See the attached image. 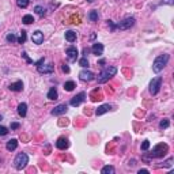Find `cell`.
<instances>
[{
	"label": "cell",
	"mask_w": 174,
	"mask_h": 174,
	"mask_svg": "<svg viewBox=\"0 0 174 174\" xmlns=\"http://www.w3.org/2000/svg\"><path fill=\"white\" fill-rule=\"evenodd\" d=\"M114 171H116V170H114V167L107 165V166H103L102 167L101 173H102V174H114Z\"/></svg>",
	"instance_id": "603a6c76"
},
{
	"label": "cell",
	"mask_w": 174,
	"mask_h": 174,
	"mask_svg": "<svg viewBox=\"0 0 174 174\" xmlns=\"http://www.w3.org/2000/svg\"><path fill=\"white\" fill-rule=\"evenodd\" d=\"M48 98H49L50 101H54V100L59 98V92H57L56 87H52V89L48 91Z\"/></svg>",
	"instance_id": "ffe728a7"
},
{
	"label": "cell",
	"mask_w": 174,
	"mask_h": 174,
	"mask_svg": "<svg viewBox=\"0 0 174 174\" xmlns=\"http://www.w3.org/2000/svg\"><path fill=\"white\" fill-rule=\"evenodd\" d=\"M68 146H69V142H68V139L65 137H59L56 142V147L59 150H67Z\"/></svg>",
	"instance_id": "4fadbf2b"
},
{
	"label": "cell",
	"mask_w": 174,
	"mask_h": 174,
	"mask_svg": "<svg viewBox=\"0 0 174 174\" xmlns=\"http://www.w3.org/2000/svg\"><path fill=\"white\" fill-rule=\"evenodd\" d=\"M19 127H21L19 122H11V129H18Z\"/></svg>",
	"instance_id": "d590c367"
},
{
	"label": "cell",
	"mask_w": 174,
	"mask_h": 174,
	"mask_svg": "<svg viewBox=\"0 0 174 174\" xmlns=\"http://www.w3.org/2000/svg\"><path fill=\"white\" fill-rule=\"evenodd\" d=\"M6 148H7L8 151H15V150L18 148V140H16V139H11V140H8L7 144H6Z\"/></svg>",
	"instance_id": "e0dca14e"
},
{
	"label": "cell",
	"mask_w": 174,
	"mask_h": 174,
	"mask_svg": "<svg viewBox=\"0 0 174 174\" xmlns=\"http://www.w3.org/2000/svg\"><path fill=\"white\" fill-rule=\"evenodd\" d=\"M79 78H80V80H83V82H91V80L95 79V75L92 74L91 71L83 69V71L79 72Z\"/></svg>",
	"instance_id": "30bf717a"
},
{
	"label": "cell",
	"mask_w": 174,
	"mask_h": 174,
	"mask_svg": "<svg viewBox=\"0 0 174 174\" xmlns=\"http://www.w3.org/2000/svg\"><path fill=\"white\" fill-rule=\"evenodd\" d=\"M18 114L21 117H26V114H27V105L25 102H22L18 105Z\"/></svg>",
	"instance_id": "ac0fdd59"
},
{
	"label": "cell",
	"mask_w": 174,
	"mask_h": 174,
	"mask_svg": "<svg viewBox=\"0 0 174 174\" xmlns=\"http://www.w3.org/2000/svg\"><path fill=\"white\" fill-rule=\"evenodd\" d=\"M44 61H45V57H42V59H39L37 63H34L37 67V69H38L39 74H52V72L54 71V65L50 63V64H46V65H42Z\"/></svg>",
	"instance_id": "277c9868"
},
{
	"label": "cell",
	"mask_w": 174,
	"mask_h": 174,
	"mask_svg": "<svg viewBox=\"0 0 174 174\" xmlns=\"http://www.w3.org/2000/svg\"><path fill=\"white\" fill-rule=\"evenodd\" d=\"M165 151H167V146L166 144H158V146L154 147L151 156L153 158H160V156L165 155Z\"/></svg>",
	"instance_id": "52a82bcc"
},
{
	"label": "cell",
	"mask_w": 174,
	"mask_h": 174,
	"mask_svg": "<svg viewBox=\"0 0 174 174\" xmlns=\"http://www.w3.org/2000/svg\"><path fill=\"white\" fill-rule=\"evenodd\" d=\"M32 41L36 44V45H41V44L44 42V33L41 32V30H36L32 36Z\"/></svg>",
	"instance_id": "7c38bea8"
},
{
	"label": "cell",
	"mask_w": 174,
	"mask_h": 174,
	"mask_svg": "<svg viewBox=\"0 0 174 174\" xmlns=\"http://www.w3.org/2000/svg\"><path fill=\"white\" fill-rule=\"evenodd\" d=\"M79 65H80V67H83V68L89 67V60H87V57H84V56H83L82 59L79 60Z\"/></svg>",
	"instance_id": "f546056e"
},
{
	"label": "cell",
	"mask_w": 174,
	"mask_h": 174,
	"mask_svg": "<svg viewBox=\"0 0 174 174\" xmlns=\"http://www.w3.org/2000/svg\"><path fill=\"white\" fill-rule=\"evenodd\" d=\"M22 22H23L25 25H32L33 22H34V18H33V15L27 14V15H25V16L22 18Z\"/></svg>",
	"instance_id": "cb8c5ba5"
},
{
	"label": "cell",
	"mask_w": 174,
	"mask_h": 174,
	"mask_svg": "<svg viewBox=\"0 0 174 174\" xmlns=\"http://www.w3.org/2000/svg\"><path fill=\"white\" fill-rule=\"evenodd\" d=\"M169 125H170V121L167 120V118H163V120L159 122V128L160 129H166V128H169Z\"/></svg>",
	"instance_id": "484cf974"
},
{
	"label": "cell",
	"mask_w": 174,
	"mask_h": 174,
	"mask_svg": "<svg viewBox=\"0 0 174 174\" xmlns=\"http://www.w3.org/2000/svg\"><path fill=\"white\" fill-rule=\"evenodd\" d=\"M65 53H67V57L68 60L71 61V63H75V61L78 60V49L75 48V46H69V48H67V50H65Z\"/></svg>",
	"instance_id": "9c48e42d"
},
{
	"label": "cell",
	"mask_w": 174,
	"mask_h": 174,
	"mask_svg": "<svg viewBox=\"0 0 174 174\" xmlns=\"http://www.w3.org/2000/svg\"><path fill=\"white\" fill-rule=\"evenodd\" d=\"M61 69H63V72H65V74H68V72H69V67H68L67 64L61 65Z\"/></svg>",
	"instance_id": "e575fe53"
},
{
	"label": "cell",
	"mask_w": 174,
	"mask_h": 174,
	"mask_svg": "<svg viewBox=\"0 0 174 174\" xmlns=\"http://www.w3.org/2000/svg\"><path fill=\"white\" fill-rule=\"evenodd\" d=\"M6 39H7V42L14 44L15 41H16V37H15V34H12V33H8L7 37H6Z\"/></svg>",
	"instance_id": "f1b7e54d"
},
{
	"label": "cell",
	"mask_w": 174,
	"mask_h": 174,
	"mask_svg": "<svg viewBox=\"0 0 174 174\" xmlns=\"http://www.w3.org/2000/svg\"><path fill=\"white\" fill-rule=\"evenodd\" d=\"M110 109H112V106H110L109 103H105V105H101V106L95 110V114H97V116H102V114L107 113V112H109Z\"/></svg>",
	"instance_id": "9a60e30c"
},
{
	"label": "cell",
	"mask_w": 174,
	"mask_h": 174,
	"mask_svg": "<svg viewBox=\"0 0 174 174\" xmlns=\"http://www.w3.org/2000/svg\"><path fill=\"white\" fill-rule=\"evenodd\" d=\"M34 11H36L39 16H44V15H45V8H44L42 6H36V7H34Z\"/></svg>",
	"instance_id": "4316f807"
},
{
	"label": "cell",
	"mask_w": 174,
	"mask_h": 174,
	"mask_svg": "<svg viewBox=\"0 0 174 174\" xmlns=\"http://www.w3.org/2000/svg\"><path fill=\"white\" fill-rule=\"evenodd\" d=\"M8 89H10L11 91L19 92V91H22V90H23V83H22V80H18V82H15V83H11Z\"/></svg>",
	"instance_id": "2e32d148"
},
{
	"label": "cell",
	"mask_w": 174,
	"mask_h": 174,
	"mask_svg": "<svg viewBox=\"0 0 174 174\" xmlns=\"http://www.w3.org/2000/svg\"><path fill=\"white\" fill-rule=\"evenodd\" d=\"M98 18H100V15H98V11L97 10H92L89 12V19L90 22H97L98 21Z\"/></svg>",
	"instance_id": "44dd1931"
},
{
	"label": "cell",
	"mask_w": 174,
	"mask_h": 174,
	"mask_svg": "<svg viewBox=\"0 0 174 174\" xmlns=\"http://www.w3.org/2000/svg\"><path fill=\"white\" fill-rule=\"evenodd\" d=\"M87 1H89V3H92V1H94V0H87Z\"/></svg>",
	"instance_id": "ab89813d"
},
{
	"label": "cell",
	"mask_w": 174,
	"mask_h": 174,
	"mask_svg": "<svg viewBox=\"0 0 174 174\" xmlns=\"http://www.w3.org/2000/svg\"><path fill=\"white\" fill-rule=\"evenodd\" d=\"M7 133H8V129L6 127H3V125H0V136H6Z\"/></svg>",
	"instance_id": "1f68e13d"
},
{
	"label": "cell",
	"mask_w": 174,
	"mask_h": 174,
	"mask_svg": "<svg viewBox=\"0 0 174 174\" xmlns=\"http://www.w3.org/2000/svg\"><path fill=\"white\" fill-rule=\"evenodd\" d=\"M67 110H68L67 103H60V105H57L56 107H53V110H52L50 113H52V116H61V114L67 113Z\"/></svg>",
	"instance_id": "8fae6325"
},
{
	"label": "cell",
	"mask_w": 174,
	"mask_h": 174,
	"mask_svg": "<svg viewBox=\"0 0 174 174\" xmlns=\"http://www.w3.org/2000/svg\"><path fill=\"white\" fill-rule=\"evenodd\" d=\"M22 57H23V59H25V60L27 61L29 64H33V60H32V59H30V57L27 56V53H26V52H22Z\"/></svg>",
	"instance_id": "d6a6232c"
},
{
	"label": "cell",
	"mask_w": 174,
	"mask_h": 174,
	"mask_svg": "<svg viewBox=\"0 0 174 174\" xmlns=\"http://www.w3.org/2000/svg\"><path fill=\"white\" fill-rule=\"evenodd\" d=\"M169 59H170V56H169L167 53L159 54V56L156 57L155 60H154V63H153V71L155 72V74H159V72L167 65V63H169Z\"/></svg>",
	"instance_id": "6da1fadb"
},
{
	"label": "cell",
	"mask_w": 174,
	"mask_h": 174,
	"mask_svg": "<svg viewBox=\"0 0 174 174\" xmlns=\"http://www.w3.org/2000/svg\"><path fill=\"white\" fill-rule=\"evenodd\" d=\"M142 173H150V171L147 170V169H140V170H139V174H142Z\"/></svg>",
	"instance_id": "74e56055"
},
{
	"label": "cell",
	"mask_w": 174,
	"mask_h": 174,
	"mask_svg": "<svg viewBox=\"0 0 174 174\" xmlns=\"http://www.w3.org/2000/svg\"><path fill=\"white\" fill-rule=\"evenodd\" d=\"M84 100H86V92H79V94H76L75 97H72L71 98V101H69V105L71 106H74V107H76V106H79L82 102H84Z\"/></svg>",
	"instance_id": "ba28073f"
},
{
	"label": "cell",
	"mask_w": 174,
	"mask_h": 174,
	"mask_svg": "<svg viewBox=\"0 0 174 174\" xmlns=\"http://www.w3.org/2000/svg\"><path fill=\"white\" fill-rule=\"evenodd\" d=\"M65 39H67L68 42H75L76 41V33L72 32V30L65 32Z\"/></svg>",
	"instance_id": "d6986e66"
},
{
	"label": "cell",
	"mask_w": 174,
	"mask_h": 174,
	"mask_svg": "<svg viewBox=\"0 0 174 174\" xmlns=\"http://www.w3.org/2000/svg\"><path fill=\"white\" fill-rule=\"evenodd\" d=\"M16 6L19 8H26L29 6V0H16Z\"/></svg>",
	"instance_id": "83f0119b"
},
{
	"label": "cell",
	"mask_w": 174,
	"mask_h": 174,
	"mask_svg": "<svg viewBox=\"0 0 174 174\" xmlns=\"http://www.w3.org/2000/svg\"><path fill=\"white\" fill-rule=\"evenodd\" d=\"M29 163V156L25 153H19L14 159V166L16 170H23Z\"/></svg>",
	"instance_id": "3957f363"
},
{
	"label": "cell",
	"mask_w": 174,
	"mask_h": 174,
	"mask_svg": "<svg viewBox=\"0 0 174 174\" xmlns=\"http://www.w3.org/2000/svg\"><path fill=\"white\" fill-rule=\"evenodd\" d=\"M162 4H167V6H173L174 0H162Z\"/></svg>",
	"instance_id": "8d00e7d4"
},
{
	"label": "cell",
	"mask_w": 174,
	"mask_h": 174,
	"mask_svg": "<svg viewBox=\"0 0 174 174\" xmlns=\"http://www.w3.org/2000/svg\"><path fill=\"white\" fill-rule=\"evenodd\" d=\"M91 52L95 54V56H101V54L103 53V44L95 42L94 45H92V48H91Z\"/></svg>",
	"instance_id": "5bb4252c"
},
{
	"label": "cell",
	"mask_w": 174,
	"mask_h": 174,
	"mask_svg": "<svg viewBox=\"0 0 174 174\" xmlns=\"http://www.w3.org/2000/svg\"><path fill=\"white\" fill-rule=\"evenodd\" d=\"M26 39H27V34H26V32L25 30H22L21 32V36H19V38L16 39L19 44H25L26 42Z\"/></svg>",
	"instance_id": "d4e9b609"
},
{
	"label": "cell",
	"mask_w": 174,
	"mask_h": 174,
	"mask_svg": "<svg viewBox=\"0 0 174 174\" xmlns=\"http://www.w3.org/2000/svg\"><path fill=\"white\" fill-rule=\"evenodd\" d=\"M160 86H162V78H160V76L153 79L151 83H150V94H151V95H156L160 90Z\"/></svg>",
	"instance_id": "8992f818"
},
{
	"label": "cell",
	"mask_w": 174,
	"mask_h": 174,
	"mask_svg": "<svg viewBox=\"0 0 174 174\" xmlns=\"http://www.w3.org/2000/svg\"><path fill=\"white\" fill-rule=\"evenodd\" d=\"M107 25L110 26V30H112V32H114V30L117 29V27H116V25L113 23V21H107Z\"/></svg>",
	"instance_id": "836d02e7"
},
{
	"label": "cell",
	"mask_w": 174,
	"mask_h": 174,
	"mask_svg": "<svg viewBox=\"0 0 174 174\" xmlns=\"http://www.w3.org/2000/svg\"><path fill=\"white\" fill-rule=\"evenodd\" d=\"M135 22H136V19L133 18V16H127V18H124L120 23H117L116 27L120 29V30H128V29H131L132 26L135 25Z\"/></svg>",
	"instance_id": "5b68a950"
},
{
	"label": "cell",
	"mask_w": 174,
	"mask_h": 174,
	"mask_svg": "<svg viewBox=\"0 0 174 174\" xmlns=\"http://www.w3.org/2000/svg\"><path fill=\"white\" fill-rule=\"evenodd\" d=\"M117 74V68L116 67H107L105 69L101 71V74L98 75V83L100 84H103V83H106L109 79H112L114 75Z\"/></svg>",
	"instance_id": "7a4b0ae2"
},
{
	"label": "cell",
	"mask_w": 174,
	"mask_h": 174,
	"mask_svg": "<svg viewBox=\"0 0 174 174\" xmlns=\"http://www.w3.org/2000/svg\"><path fill=\"white\" fill-rule=\"evenodd\" d=\"M150 148V140H144L142 143V151H147Z\"/></svg>",
	"instance_id": "4dcf8cb0"
},
{
	"label": "cell",
	"mask_w": 174,
	"mask_h": 174,
	"mask_svg": "<svg viewBox=\"0 0 174 174\" xmlns=\"http://www.w3.org/2000/svg\"><path fill=\"white\" fill-rule=\"evenodd\" d=\"M75 87H76V84H75V82H72V80H68V82L64 83V90L65 91H72Z\"/></svg>",
	"instance_id": "7402d4cb"
},
{
	"label": "cell",
	"mask_w": 174,
	"mask_h": 174,
	"mask_svg": "<svg viewBox=\"0 0 174 174\" xmlns=\"http://www.w3.org/2000/svg\"><path fill=\"white\" fill-rule=\"evenodd\" d=\"M1 120H3V116H1V114H0V121H1Z\"/></svg>",
	"instance_id": "f35d334b"
}]
</instances>
